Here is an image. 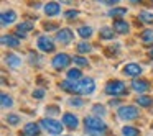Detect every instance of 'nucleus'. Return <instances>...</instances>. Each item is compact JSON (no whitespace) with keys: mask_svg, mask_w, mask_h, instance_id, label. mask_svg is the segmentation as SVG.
Returning a JSON list of instances; mask_svg holds the SVG:
<instances>
[{"mask_svg":"<svg viewBox=\"0 0 153 136\" xmlns=\"http://www.w3.org/2000/svg\"><path fill=\"white\" fill-rule=\"evenodd\" d=\"M84 126H86V133L89 136H105L107 125L100 116L91 115L84 118Z\"/></svg>","mask_w":153,"mask_h":136,"instance_id":"f257e3e1","label":"nucleus"},{"mask_svg":"<svg viewBox=\"0 0 153 136\" xmlns=\"http://www.w3.org/2000/svg\"><path fill=\"white\" fill-rule=\"evenodd\" d=\"M40 125L48 135H53V136H61V133L64 129L63 121H58V120L51 118V116H46V118L40 120Z\"/></svg>","mask_w":153,"mask_h":136,"instance_id":"f03ea898","label":"nucleus"},{"mask_svg":"<svg viewBox=\"0 0 153 136\" xmlns=\"http://www.w3.org/2000/svg\"><path fill=\"white\" fill-rule=\"evenodd\" d=\"M105 93L107 95H110V97H122V95H127V85L122 82V80H117V79H114V80H109V82L105 84Z\"/></svg>","mask_w":153,"mask_h":136,"instance_id":"7ed1b4c3","label":"nucleus"},{"mask_svg":"<svg viewBox=\"0 0 153 136\" xmlns=\"http://www.w3.org/2000/svg\"><path fill=\"white\" fill-rule=\"evenodd\" d=\"M117 115L123 121H132L140 116V110L137 108V105H120L117 110Z\"/></svg>","mask_w":153,"mask_h":136,"instance_id":"20e7f679","label":"nucleus"},{"mask_svg":"<svg viewBox=\"0 0 153 136\" xmlns=\"http://www.w3.org/2000/svg\"><path fill=\"white\" fill-rule=\"evenodd\" d=\"M76 89H77V95H91L96 90V82L92 77H82L81 80L76 82Z\"/></svg>","mask_w":153,"mask_h":136,"instance_id":"39448f33","label":"nucleus"},{"mask_svg":"<svg viewBox=\"0 0 153 136\" xmlns=\"http://www.w3.org/2000/svg\"><path fill=\"white\" fill-rule=\"evenodd\" d=\"M71 61H73V57H71L69 54L59 53V54H56V56L53 57L51 66H53L56 71H64V69H68V66L71 64Z\"/></svg>","mask_w":153,"mask_h":136,"instance_id":"423d86ee","label":"nucleus"},{"mask_svg":"<svg viewBox=\"0 0 153 136\" xmlns=\"http://www.w3.org/2000/svg\"><path fill=\"white\" fill-rule=\"evenodd\" d=\"M36 46H38V49L43 51V53H54V49H56V44H54V41L51 40L48 35H43V36L38 38Z\"/></svg>","mask_w":153,"mask_h":136,"instance_id":"0eeeda50","label":"nucleus"},{"mask_svg":"<svg viewBox=\"0 0 153 136\" xmlns=\"http://www.w3.org/2000/svg\"><path fill=\"white\" fill-rule=\"evenodd\" d=\"M74 40V33L73 30H69V28H59V30L56 31V41L59 44H71Z\"/></svg>","mask_w":153,"mask_h":136,"instance_id":"6e6552de","label":"nucleus"},{"mask_svg":"<svg viewBox=\"0 0 153 136\" xmlns=\"http://www.w3.org/2000/svg\"><path fill=\"white\" fill-rule=\"evenodd\" d=\"M122 72H123V76H127V77L137 79V77L142 76L143 69H142V66L137 64V62H128V64H125V66L122 67Z\"/></svg>","mask_w":153,"mask_h":136,"instance_id":"1a4fd4ad","label":"nucleus"},{"mask_svg":"<svg viewBox=\"0 0 153 136\" xmlns=\"http://www.w3.org/2000/svg\"><path fill=\"white\" fill-rule=\"evenodd\" d=\"M40 133H41V125L31 121V123H27V125L22 128L20 136H40Z\"/></svg>","mask_w":153,"mask_h":136,"instance_id":"9d476101","label":"nucleus"},{"mask_svg":"<svg viewBox=\"0 0 153 136\" xmlns=\"http://www.w3.org/2000/svg\"><path fill=\"white\" fill-rule=\"evenodd\" d=\"M61 121H63L64 128H68V129H77V126H79V118L71 112L63 113V120Z\"/></svg>","mask_w":153,"mask_h":136,"instance_id":"9b49d317","label":"nucleus"},{"mask_svg":"<svg viewBox=\"0 0 153 136\" xmlns=\"http://www.w3.org/2000/svg\"><path fill=\"white\" fill-rule=\"evenodd\" d=\"M33 21H30V20H25V21H22V23H18L17 25V30H15V35H17L18 38H25L30 31H33Z\"/></svg>","mask_w":153,"mask_h":136,"instance_id":"f8f14e48","label":"nucleus"},{"mask_svg":"<svg viewBox=\"0 0 153 136\" xmlns=\"http://www.w3.org/2000/svg\"><path fill=\"white\" fill-rule=\"evenodd\" d=\"M132 89L135 90L138 95H142V93H145L146 90L150 89V82L148 80H145V79H133V82H132Z\"/></svg>","mask_w":153,"mask_h":136,"instance_id":"ddd939ff","label":"nucleus"},{"mask_svg":"<svg viewBox=\"0 0 153 136\" xmlns=\"http://www.w3.org/2000/svg\"><path fill=\"white\" fill-rule=\"evenodd\" d=\"M112 28H114V31H115V33H119V35H127V33L130 31V25L127 23L125 20H122V18H117V20H114Z\"/></svg>","mask_w":153,"mask_h":136,"instance_id":"4468645a","label":"nucleus"},{"mask_svg":"<svg viewBox=\"0 0 153 136\" xmlns=\"http://www.w3.org/2000/svg\"><path fill=\"white\" fill-rule=\"evenodd\" d=\"M0 41H2V44H4V46L13 48V49L20 46V38H18L17 35H4Z\"/></svg>","mask_w":153,"mask_h":136,"instance_id":"2eb2a0df","label":"nucleus"},{"mask_svg":"<svg viewBox=\"0 0 153 136\" xmlns=\"http://www.w3.org/2000/svg\"><path fill=\"white\" fill-rule=\"evenodd\" d=\"M15 20H17V12L15 10H5V12H2V15H0L2 26H8V25H12Z\"/></svg>","mask_w":153,"mask_h":136,"instance_id":"dca6fc26","label":"nucleus"},{"mask_svg":"<svg viewBox=\"0 0 153 136\" xmlns=\"http://www.w3.org/2000/svg\"><path fill=\"white\" fill-rule=\"evenodd\" d=\"M43 12H45L46 17H56V15H59L61 7H59L58 2H48V4L43 7Z\"/></svg>","mask_w":153,"mask_h":136,"instance_id":"f3484780","label":"nucleus"},{"mask_svg":"<svg viewBox=\"0 0 153 136\" xmlns=\"http://www.w3.org/2000/svg\"><path fill=\"white\" fill-rule=\"evenodd\" d=\"M59 89L63 90V92H68L71 93V95H77V89H76V82H73V80H61L59 84Z\"/></svg>","mask_w":153,"mask_h":136,"instance_id":"a211bd4d","label":"nucleus"},{"mask_svg":"<svg viewBox=\"0 0 153 136\" xmlns=\"http://www.w3.org/2000/svg\"><path fill=\"white\" fill-rule=\"evenodd\" d=\"M5 62H7L8 67L12 69H18L22 66V57H18L17 54H7L5 56Z\"/></svg>","mask_w":153,"mask_h":136,"instance_id":"6ab92c4d","label":"nucleus"},{"mask_svg":"<svg viewBox=\"0 0 153 136\" xmlns=\"http://www.w3.org/2000/svg\"><path fill=\"white\" fill-rule=\"evenodd\" d=\"M135 103L138 107H143V108H150V107H153V97H150V95H138L135 99Z\"/></svg>","mask_w":153,"mask_h":136,"instance_id":"aec40b11","label":"nucleus"},{"mask_svg":"<svg viewBox=\"0 0 153 136\" xmlns=\"http://www.w3.org/2000/svg\"><path fill=\"white\" fill-rule=\"evenodd\" d=\"M115 36V31H114V28L112 26H102L100 28V31H99V38L100 40H112V38Z\"/></svg>","mask_w":153,"mask_h":136,"instance_id":"412c9836","label":"nucleus"},{"mask_svg":"<svg viewBox=\"0 0 153 136\" xmlns=\"http://www.w3.org/2000/svg\"><path fill=\"white\" fill-rule=\"evenodd\" d=\"M107 15H109L110 18H122V17H125L127 15V8H123V7H114V8H110L109 12H107Z\"/></svg>","mask_w":153,"mask_h":136,"instance_id":"4be33fe9","label":"nucleus"},{"mask_svg":"<svg viewBox=\"0 0 153 136\" xmlns=\"http://www.w3.org/2000/svg\"><path fill=\"white\" fill-rule=\"evenodd\" d=\"M66 77H68V80H73V82H77V80H81V79H82V72H81V69H79V67H73V69H69V71H68Z\"/></svg>","mask_w":153,"mask_h":136,"instance_id":"5701e85b","label":"nucleus"},{"mask_svg":"<svg viewBox=\"0 0 153 136\" xmlns=\"http://www.w3.org/2000/svg\"><path fill=\"white\" fill-rule=\"evenodd\" d=\"M140 40H142L145 44H153V30H152V28L143 30L142 35H140Z\"/></svg>","mask_w":153,"mask_h":136,"instance_id":"b1692460","label":"nucleus"},{"mask_svg":"<svg viewBox=\"0 0 153 136\" xmlns=\"http://www.w3.org/2000/svg\"><path fill=\"white\" fill-rule=\"evenodd\" d=\"M0 102H2V108H5V110L13 107V100H12V97L8 93H2L0 95Z\"/></svg>","mask_w":153,"mask_h":136,"instance_id":"393cba45","label":"nucleus"},{"mask_svg":"<svg viewBox=\"0 0 153 136\" xmlns=\"http://www.w3.org/2000/svg\"><path fill=\"white\" fill-rule=\"evenodd\" d=\"M122 135L123 136H140V129L135 128V126L127 125V126H123V128H122Z\"/></svg>","mask_w":153,"mask_h":136,"instance_id":"a878e982","label":"nucleus"},{"mask_svg":"<svg viewBox=\"0 0 153 136\" xmlns=\"http://www.w3.org/2000/svg\"><path fill=\"white\" fill-rule=\"evenodd\" d=\"M77 35L81 38H84V40H87V38L92 36V28L91 26H79L77 28Z\"/></svg>","mask_w":153,"mask_h":136,"instance_id":"bb28decb","label":"nucleus"},{"mask_svg":"<svg viewBox=\"0 0 153 136\" xmlns=\"http://www.w3.org/2000/svg\"><path fill=\"white\" fill-rule=\"evenodd\" d=\"M76 49H77V53H79V54H87V53L92 51V46H91L89 43H86V41H82V43L76 44Z\"/></svg>","mask_w":153,"mask_h":136,"instance_id":"cd10ccee","label":"nucleus"},{"mask_svg":"<svg viewBox=\"0 0 153 136\" xmlns=\"http://www.w3.org/2000/svg\"><path fill=\"white\" fill-rule=\"evenodd\" d=\"M92 113L96 116H100V118H104L105 116V113H107V110H105V107L104 105H100V103H96V105H92Z\"/></svg>","mask_w":153,"mask_h":136,"instance_id":"c85d7f7f","label":"nucleus"},{"mask_svg":"<svg viewBox=\"0 0 153 136\" xmlns=\"http://www.w3.org/2000/svg\"><path fill=\"white\" fill-rule=\"evenodd\" d=\"M138 18H140L142 23H146V25L153 23V13H150V12H140Z\"/></svg>","mask_w":153,"mask_h":136,"instance_id":"c756f323","label":"nucleus"},{"mask_svg":"<svg viewBox=\"0 0 153 136\" xmlns=\"http://www.w3.org/2000/svg\"><path fill=\"white\" fill-rule=\"evenodd\" d=\"M5 120H7V123H8L10 126H17L18 123L22 121V120H20V116H18V115H15V113H8V115H7V118H5Z\"/></svg>","mask_w":153,"mask_h":136,"instance_id":"7c9ffc66","label":"nucleus"},{"mask_svg":"<svg viewBox=\"0 0 153 136\" xmlns=\"http://www.w3.org/2000/svg\"><path fill=\"white\" fill-rule=\"evenodd\" d=\"M73 61H74V64L79 66V67H87L89 66V61H87L86 57H82V56H74Z\"/></svg>","mask_w":153,"mask_h":136,"instance_id":"2f4dec72","label":"nucleus"},{"mask_svg":"<svg viewBox=\"0 0 153 136\" xmlns=\"http://www.w3.org/2000/svg\"><path fill=\"white\" fill-rule=\"evenodd\" d=\"M59 113H61V110L58 105H48L46 107V115L48 116H54V115H59Z\"/></svg>","mask_w":153,"mask_h":136,"instance_id":"473e14b6","label":"nucleus"},{"mask_svg":"<svg viewBox=\"0 0 153 136\" xmlns=\"http://www.w3.org/2000/svg\"><path fill=\"white\" fill-rule=\"evenodd\" d=\"M31 95H33V99H36V100H43V97L46 95V90L45 89H35Z\"/></svg>","mask_w":153,"mask_h":136,"instance_id":"72a5a7b5","label":"nucleus"},{"mask_svg":"<svg viewBox=\"0 0 153 136\" xmlns=\"http://www.w3.org/2000/svg\"><path fill=\"white\" fill-rule=\"evenodd\" d=\"M77 17H79V12H77V10H68V12H64V18H66V20H76Z\"/></svg>","mask_w":153,"mask_h":136,"instance_id":"f704fd0d","label":"nucleus"},{"mask_svg":"<svg viewBox=\"0 0 153 136\" xmlns=\"http://www.w3.org/2000/svg\"><path fill=\"white\" fill-rule=\"evenodd\" d=\"M69 107H82L84 105V102L81 99H77V97H74V99H69Z\"/></svg>","mask_w":153,"mask_h":136,"instance_id":"c9c22d12","label":"nucleus"},{"mask_svg":"<svg viewBox=\"0 0 153 136\" xmlns=\"http://www.w3.org/2000/svg\"><path fill=\"white\" fill-rule=\"evenodd\" d=\"M30 62H31V64H36V66H38V64L41 62V61H40V56H38V54H35V53H30Z\"/></svg>","mask_w":153,"mask_h":136,"instance_id":"e433bc0d","label":"nucleus"},{"mask_svg":"<svg viewBox=\"0 0 153 136\" xmlns=\"http://www.w3.org/2000/svg\"><path fill=\"white\" fill-rule=\"evenodd\" d=\"M45 30H48V31H50V30L58 31L59 28H58V25H56V23H45Z\"/></svg>","mask_w":153,"mask_h":136,"instance_id":"4c0bfd02","label":"nucleus"},{"mask_svg":"<svg viewBox=\"0 0 153 136\" xmlns=\"http://www.w3.org/2000/svg\"><path fill=\"white\" fill-rule=\"evenodd\" d=\"M99 4H104V5H115V4H119L120 0H97Z\"/></svg>","mask_w":153,"mask_h":136,"instance_id":"58836bf2","label":"nucleus"},{"mask_svg":"<svg viewBox=\"0 0 153 136\" xmlns=\"http://www.w3.org/2000/svg\"><path fill=\"white\" fill-rule=\"evenodd\" d=\"M58 4H61V5H71L74 2V0H56Z\"/></svg>","mask_w":153,"mask_h":136,"instance_id":"ea45409f","label":"nucleus"},{"mask_svg":"<svg viewBox=\"0 0 153 136\" xmlns=\"http://www.w3.org/2000/svg\"><path fill=\"white\" fill-rule=\"evenodd\" d=\"M110 105H119V100H110Z\"/></svg>","mask_w":153,"mask_h":136,"instance_id":"a19ab883","label":"nucleus"},{"mask_svg":"<svg viewBox=\"0 0 153 136\" xmlns=\"http://www.w3.org/2000/svg\"><path fill=\"white\" fill-rule=\"evenodd\" d=\"M150 57H152V59H153V49L150 51Z\"/></svg>","mask_w":153,"mask_h":136,"instance_id":"79ce46f5","label":"nucleus"},{"mask_svg":"<svg viewBox=\"0 0 153 136\" xmlns=\"http://www.w3.org/2000/svg\"><path fill=\"white\" fill-rule=\"evenodd\" d=\"M130 2H133V4H135V2H140V0H130Z\"/></svg>","mask_w":153,"mask_h":136,"instance_id":"37998d69","label":"nucleus"},{"mask_svg":"<svg viewBox=\"0 0 153 136\" xmlns=\"http://www.w3.org/2000/svg\"><path fill=\"white\" fill-rule=\"evenodd\" d=\"M61 136H68V135H61Z\"/></svg>","mask_w":153,"mask_h":136,"instance_id":"c03bdc74","label":"nucleus"}]
</instances>
